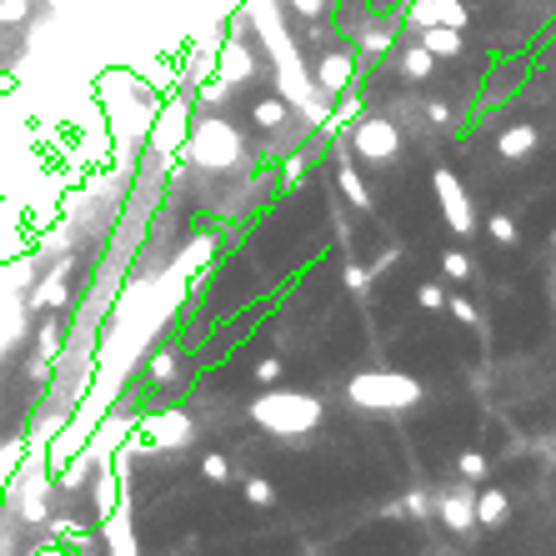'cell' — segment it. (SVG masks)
Returning <instances> with one entry per match:
<instances>
[{
    "mask_svg": "<svg viewBox=\"0 0 556 556\" xmlns=\"http://www.w3.org/2000/svg\"><path fill=\"white\" fill-rule=\"evenodd\" d=\"M321 416H326V406L311 391H261L251 401V421L271 436H306L321 426Z\"/></svg>",
    "mask_w": 556,
    "mask_h": 556,
    "instance_id": "obj_3",
    "label": "cell"
},
{
    "mask_svg": "<svg viewBox=\"0 0 556 556\" xmlns=\"http://www.w3.org/2000/svg\"><path fill=\"white\" fill-rule=\"evenodd\" d=\"M511 516V496L506 491H476V526H501Z\"/></svg>",
    "mask_w": 556,
    "mask_h": 556,
    "instance_id": "obj_13",
    "label": "cell"
},
{
    "mask_svg": "<svg viewBox=\"0 0 556 556\" xmlns=\"http://www.w3.org/2000/svg\"><path fill=\"white\" fill-rule=\"evenodd\" d=\"M131 436L146 451H186L196 441V421L186 411H146V416H136Z\"/></svg>",
    "mask_w": 556,
    "mask_h": 556,
    "instance_id": "obj_4",
    "label": "cell"
},
{
    "mask_svg": "<svg viewBox=\"0 0 556 556\" xmlns=\"http://www.w3.org/2000/svg\"><path fill=\"white\" fill-rule=\"evenodd\" d=\"M426 116H431L436 126H446V121H451V106H446V101H431V106H426Z\"/></svg>",
    "mask_w": 556,
    "mask_h": 556,
    "instance_id": "obj_31",
    "label": "cell"
},
{
    "mask_svg": "<svg viewBox=\"0 0 556 556\" xmlns=\"http://www.w3.org/2000/svg\"><path fill=\"white\" fill-rule=\"evenodd\" d=\"M301 176H306V156H291L286 161V186H301Z\"/></svg>",
    "mask_w": 556,
    "mask_h": 556,
    "instance_id": "obj_30",
    "label": "cell"
},
{
    "mask_svg": "<svg viewBox=\"0 0 556 556\" xmlns=\"http://www.w3.org/2000/svg\"><path fill=\"white\" fill-rule=\"evenodd\" d=\"M21 516L31 521V526H41L51 511H46V481H31L26 486V496H21Z\"/></svg>",
    "mask_w": 556,
    "mask_h": 556,
    "instance_id": "obj_17",
    "label": "cell"
},
{
    "mask_svg": "<svg viewBox=\"0 0 556 556\" xmlns=\"http://www.w3.org/2000/svg\"><path fill=\"white\" fill-rule=\"evenodd\" d=\"M186 131H191V106H186V96H176V101H166L161 116L151 121V146H156V156L171 161V156L186 146Z\"/></svg>",
    "mask_w": 556,
    "mask_h": 556,
    "instance_id": "obj_7",
    "label": "cell"
},
{
    "mask_svg": "<svg viewBox=\"0 0 556 556\" xmlns=\"http://www.w3.org/2000/svg\"><path fill=\"white\" fill-rule=\"evenodd\" d=\"M286 116H291V106H286L281 96H266V101H256V111H251V121H256L261 131H281Z\"/></svg>",
    "mask_w": 556,
    "mask_h": 556,
    "instance_id": "obj_15",
    "label": "cell"
},
{
    "mask_svg": "<svg viewBox=\"0 0 556 556\" xmlns=\"http://www.w3.org/2000/svg\"><path fill=\"white\" fill-rule=\"evenodd\" d=\"M456 466H461V476H466V481H481V476H486V456H481V451H461V456H456Z\"/></svg>",
    "mask_w": 556,
    "mask_h": 556,
    "instance_id": "obj_24",
    "label": "cell"
},
{
    "mask_svg": "<svg viewBox=\"0 0 556 556\" xmlns=\"http://www.w3.org/2000/svg\"><path fill=\"white\" fill-rule=\"evenodd\" d=\"M551 246H556V231H551Z\"/></svg>",
    "mask_w": 556,
    "mask_h": 556,
    "instance_id": "obj_32",
    "label": "cell"
},
{
    "mask_svg": "<svg viewBox=\"0 0 556 556\" xmlns=\"http://www.w3.org/2000/svg\"><path fill=\"white\" fill-rule=\"evenodd\" d=\"M351 81H356V61H351L346 51H326V56L311 66V86H316L326 101H336L341 91H351Z\"/></svg>",
    "mask_w": 556,
    "mask_h": 556,
    "instance_id": "obj_10",
    "label": "cell"
},
{
    "mask_svg": "<svg viewBox=\"0 0 556 556\" xmlns=\"http://www.w3.org/2000/svg\"><path fill=\"white\" fill-rule=\"evenodd\" d=\"M251 376H256V381H261V386H271V381H276V376H281V361H276V356H261V361H256V371H251Z\"/></svg>",
    "mask_w": 556,
    "mask_h": 556,
    "instance_id": "obj_28",
    "label": "cell"
},
{
    "mask_svg": "<svg viewBox=\"0 0 556 556\" xmlns=\"http://www.w3.org/2000/svg\"><path fill=\"white\" fill-rule=\"evenodd\" d=\"M416 301H421L426 311H441V306H446V291H441L436 281H426V286H416Z\"/></svg>",
    "mask_w": 556,
    "mask_h": 556,
    "instance_id": "obj_26",
    "label": "cell"
},
{
    "mask_svg": "<svg viewBox=\"0 0 556 556\" xmlns=\"http://www.w3.org/2000/svg\"><path fill=\"white\" fill-rule=\"evenodd\" d=\"M66 301H71V291H66V276H61V271L46 276V281L31 291V311H46V306L56 311V306H66Z\"/></svg>",
    "mask_w": 556,
    "mask_h": 556,
    "instance_id": "obj_14",
    "label": "cell"
},
{
    "mask_svg": "<svg viewBox=\"0 0 556 556\" xmlns=\"http://www.w3.org/2000/svg\"><path fill=\"white\" fill-rule=\"evenodd\" d=\"M431 511H436L451 531H476V481H456V486L436 491Z\"/></svg>",
    "mask_w": 556,
    "mask_h": 556,
    "instance_id": "obj_8",
    "label": "cell"
},
{
    "mask_svg": "<svg viewBox=\"0 0 556 556\" xmlns=\"http://www.w3.org/2000/svg\"><path fill=\"white\" fill-rule=\"evenodd\" d=\"M241 496H246L251 506H276V486H271L266 476H246V486H241Z\"/></svg>",
    "mask_w": 556,
    "mask_h": 556,
    "instance_id": "obj_19",
    "label": "cell"
},
{
    "mask_svg": "<svg viewBox=\"0 0 556 556\" xmlns=\"http://www.w3.org/2000/svg\"><path fill=\"white\" fill-rule=\"evenodd\" d=\"M336 181H341V191H346V201H351L356 211H371V191H366V181H361V171H356L351 151H341V166H336Z\"/></svg>",
    "mask_w": 556,
    "mask_h": 556,
    "instance_id": "obj_12",
    "label": "cell"
},
{
    "mask_svg": "<svg viewBox=\"0 0 556 556\" xmlns=\"http://www.w3.org/2000/svg\"><path fill=\"white\" fill-rule=\"evenodd\" d=\"M401 511L416 516V521H426V516H431V496H426V491H406V496H401Z\"/></svg>",
    "mask_w": 556,
    "mask_h": 556,
    "instance_id": "obj_25",
    "label": "cell"
},
{
    "mask_svg": "<svg viewBox=\"0 0 556 556\" xmlns=\"http://www.w3.org/2000/svg\"><path fill=\"white\" fill-rule=\"evenodd\" d=\"M486 231H491V241H496V246H516V221H511L506 211H491Z\"/></svg>",
    "mask_w": 556,
    "mask_h": 556,
    "instance_id": "obj_20",
    "label": "cell"
},
{
    "mask_svg": "<svg viewBox=\"0 0 556 556\" xmlns=\"http://www.w3.org/2000/svg\"><path fill=\"white\" fill-rule=\"evenodd\" d=\"M201 476H206V481H226V476H231V461H226L221 451H206V456H201Z\"/></svg>",
    "mask_w": 556,
    "mask_h": 556,
    "instance_id": "obj_22",
    "label": "cell"
},
{
    "mask_svg": "<svg viewBox=\"0 0 556 556\" xmlns=\"http://www.w3.org/2000/svg\"><path fill=\"white\" fill-rule=\"evenodd\" d=\"M346 151L356 156V161H371V166H386V161H396L401 156V131L386 121V116H356V126H351V141H346Z\"/></svg>",
    "mask_w": 556,
    "mask_h": 556,
    "instance_id": "obj_5",
    "label": "cell"
},
{
    "mask_svg": "<svg viewBox=\"0 0 556 556\" xmlns=\"http://www.w3.org/2000/svg\"><path fill=\"white\" fill-rule=\"evenodd\" d=\"M181 151L191 156V166H196V171L226 176V171H236V166L246 161V136H241L226 116H201V121H191V131H186V146H181Z\"/></svg>",
    "mask_w": 556,
    "mask_h": 556,
    "instance_id": "obj_1",
    "label": "cell"
},
{
    "mask_svg": "<svg viewBox=\"0 0 556 556\" xmlns=\"http://www.w3.org/2000/svg\"><path fill=\"white\" fill-rule=\"evenodd\" d=\"M446 311H451L461 326H476V306H471L466 296H446Z\"/></svg>",
    "mask_w": 556,
    "mask_h": 556,
    "instance_id": "obj_27",
    "label": "cell"
},
{
    "mask_svg": "<svg viewBox=\"0 0 556 556\" xmlns=\"http://www.w3.org/2000/svg\"><path fill=\"white\" fill-rule=\"evenodd\" d=\"M536 146H541V131L526 126V121H516V126H506V131L496 136L501 161H526V156H536Z\"/></svg>",
    "mask_w": 556,
    "mask_h": 556,
    "instance_id": "obj_11",
    "label": "cell"
},
{
    "mask_svg": "<svg viewBox=\"0 0 556 556\" xmlns=\"http://www.w3.org/2000/svg\"><path fill=\"white\" fill-rule=\"evenodd\" d=\"M431 66H436V56H431L421 41L401 56V76H406V81H426V76H431Z\"/></svg>",
    "mask_w": 556,
    "mask_h": 556,
    "instance_id": "obj_16",
    "label": "cell"
},
{
    "mask_svg": "<svg viewBox=\"0 0 556 556\" xmlns=\"http://www.w3.org/2000/svg\"><path fill=\"white\" fill-rule=\"evenodd\" d=\"M36 346H41V356H46V361H61V351H66V331H61L56 321H46V326H41V336H36Z\"/></svg>",
    "mask_w": 556,
    "mask_h": 556,
    "instance_id": "obj_18",
    "label": "cell"
},
{
    "mask_svg": "<svg viewBox=\"0 0 556 556\" xmlns=\"http://www.w3.org/2000/svg\"><path fill=\"white\" fill-rule=\"evenodd\" d=\"M101 541H106V556H141V541L131 526V491H121L116 511L101 516Z\"/></svg>",
    "mask_w": 556,
    "mask_h": 556,
    "instance_id": "obj_9",
    "label": "cell"
},
{
    "mask_svg": "<svg viewBox=\"0 0 556 556\" xmlns=\"http://www.w3.org/2000/svg\"><path fill=\"white\" fill-rule=\"evenodd\" d=\"M431 186H436V201H441V216L451 226V236H471L476 231V211H471V196L461 186V176L451 166H436L431 171Z\"/></svg>",
    "mask_w": 556,
    "mask_h": 556,
    "instance_id": "obj_6",
    "label": "cell"
},
{
    "mask_svg": "<svg viewBox=\"0 0 556 556\" xmlns=\"http://www.w3.org/2000/svg\"><path fill=\"white\" fill-rule=\"evenodd\" d=\"M441 271H446L451 281H466V276H471V261H466L461 251H441Z\"/></svg>",
    "mask_w": 556,
    "mask_h": 556,
    "instance_id": "obj_23",
    "label": "cell"
},
{
    "mask_svg": "<svg viewBox=\"0 0 556 556\" xmlns=\"http://www.w3.org/2000/svg\"><path fill=\"white\" fill-rule=\"evenodd\" d=\"M366 286H371V271L351 261V266H346V291H366Z\"/></svg>",
    "mask_w": 556,
    "mask_h": 556,
    "instance_id": "obj_29",
    "label": "cell"
},
{
    "mask_svg": "<svg viewBox=\"0 0 556 556\" xmlns=\"http://www.w3.org/2000/svg\"><path fill=\"white\" fill-rule=\"evenodd\" d=\"M346 401L366 416H401L421 401V381L406 371H356L346 381Z\"/></svg>",
    "mask_w": 556,
    "mask_h": 556,
    "instance_id": "obj_2",
    "label": "cell"
},
{
    "mask_svg": "<svg viewBox=\"0 0 556 556\" xmlns=\"http://www.w3.org/2000/svg\"><path fill=\"white\" fill-rule=\"evenodd\" d=\"M176 376H181L176 351H156V356H151V381H176Z\"/></svg>",
    "mask_w": 556,
    "mask_h": 556,
    "instance_id": "obj_21",
    "label": "cell"
}]
</instances>
